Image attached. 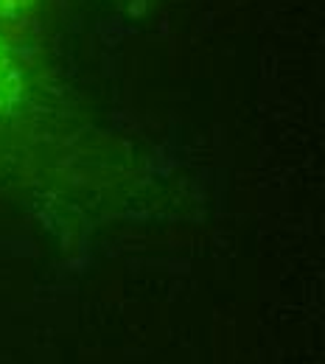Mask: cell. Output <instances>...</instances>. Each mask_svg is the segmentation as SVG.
<instances>
[{
    "label": "cell",
    "mask_w": 325,
    "mask_h": 364,
    "mask_svg": "<svg viewBox=\"0 0 325 364\" xmlns=\"http://www.w3.org/2000/svg\"><path fill=\"white\" fill-rule=\"evenodd\" d=\"M23 98V65L17 53L0 40V118L9 115Z\"/></svg>",
    "instance_id": "cell-1"
},
{
    "label": "cell",
    "mask_w": 325,
    "mask_h": 364,
    "mask_svg": "<svg viewBox=\"0 0 325 364\" xmlns=\"http://www.w3.org/2000/svg\"><path fill=\"white\" fill-rule=\"evenodd\" d=\"M34 6L37 0H0V17H23Z\"/></svg>",
    "instance_id": "cell-2"
}]
</instances>
